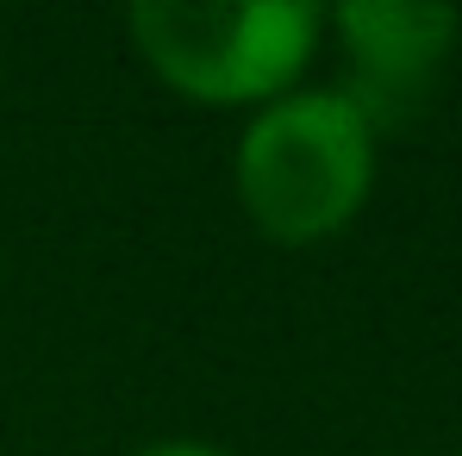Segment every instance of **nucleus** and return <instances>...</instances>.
Here are the masks:
<instances>
[{"label":"nucleus","mask_w":462,"mask_h":456,"mask_svg":"<svg viewBox=\"0 0 462 456\" xmlns=\"http://www.w3.org/2000/svg\"><path fill=\"white\" fill-rule=\"evenodd\" d=\"M375 126L344 88H294L244 113L231 144V200L275 250L325 244L369 207Z\"/></svg>","instance_id":"obj_1"},{"label":"nucleus","mask_w":462,"mask_h":456,"mask_svg":"<svg viewBox=\"0 0 462 456\" xmlns=\"http://www.w3.org/2000/svg\"><path fill=\"white\" fill-rule=\"evenodd\" d=\"M138 63L175 100L207 113H256L294 88L325 44L312 0H138L125 13Z\"/></svg>","instance_id":"obj_2"},{"label":"nucleus","mask_w":462,"mask_h":456,"mask_svg":"<svg viewBox=\"0 0 462 456\" xmlns=\"http://www.w3.org/2000/svg\"><path fill=\"white\" fill-rule=\"evenodd\" d=\"M325 32L337 38V51L350 63L344 94L382 132L387 113L400 100L412 107L425 94V81L438 76V63L457 51L462 13L431 6V0H344L325 13Z\"/></svg>","instance_id":"obj_3"},{"label":"nucleus","mask_w":462,"mask_h":456,"mask_svg":"<svg viewBox=\"0 0 462 456\" xmlns=\"http://www.w3.org/2000/svg\"><path fill=\"white\" fill-rule=\"evenodd\" d=\"M132 456H237V451L219 444V438H194V432H181V438H151V444H138Z\"/></svg>","instance_id":"obj_4"}]
</instances>
